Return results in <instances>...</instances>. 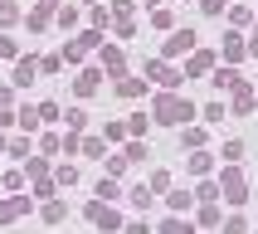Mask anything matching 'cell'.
Wrapping results in <instances>:
<instances>
[{
  "instance_id": "obj_1",
  "label": "cell",
  "mask_w": 258,
  "mask_h": 234,
  "mask_svg": "<svg viewBox=\"0 0 258 234\" xmlns=\"http://www.w3.org/2000/svg\"><path fill=\"white\" fill-rule=\"evenodd\" d=\"M195 117V102L180 98L175 88H166L156 102H151V122H161V127H180V122H190Z\"/></svg>"
},
{
  "instance_id": "obj_2",
  "label": "cell",
  "mask_w": 258,
  "mask_h": 234,
  "mask_svg": "<svg viewBox=\"0 0 258 234\" xmlns=\"http://www.w3.org/2000/svg\"><path fill=\"white\" fill-rule=\"evenodd\" d=\"M219 190H224V200H229V205H244V200H248L244 171H239V166H224V171H219Z\"/></svg>"
},
{
  "instance_id": "obj_3",
  "label": "cell",
  "mask_w": 258,
  "mask_h": 234,
  "mask_svg": "<svg viewBox=\"0 0 258 234\" xmlns=\"http://www.w3.org/2000/svg\"><path fill=\"white\" fill-rule=\"evenodd\" d=\"M98 44H102V34H98V29L78 34L73 44H63V64H83V58H88V49H98Z\"/></svg>"
},
{
  "instance_id": "obj_4",
  "label": "cell",
  "mask_w": 258,
  "mask_h": 234,
  "mask_svg": "<svg viewBox=\"0 0 258 234\" xmlns=\"http://www.w3.org/2000/svg\"><path fill=\"white\" fill-rule=\"evenodd\" d=\"M195 29H171V39L161 44V58H175V54H190V49H195Z\"/></svg>"
},
{
  "instance_id": "obj_5",
  "label": "cell",
  "mask_w": 258,
  "mask_h": 234,
  "mask_svg": "<svg viewBox=\"0 0 258 234\" xmlns=\"http://www.w3.org/2000/svg\"><path fill=\"white\" fill-rule=\"evenodd\" d=\"M88 219H93L98 229H122V215H117L107 200H88Z\"/></svg>"
},
{
  "instance_id": "obj_6",
  "label": "cell",
  "mask_w": 258,
  "mask_h": 234,
  "mask_svg": "<svg viewBox=\"0 0 258 234\" xmlns=\"http://www.w3.org/2000/svg\"><path fill=\"white\" fill-rule=\"evenodd\" d=\"M29 210H34V205H29L20 190H10V195L0 200V224H15V219H20V215H29Z\"/></svg>"
},
{
  "instance_id": "obj_7",
  "label": "cell",
  "mask_w": 258,
  "mask_h": 234,
  "mask_svg": "<svg viewBox=\"0 0 258 234\" xmlns=\"http://www.w3.org/2000/svg\"><path fill=\"white\" fill-rule=\"evenodd\" d=\"M146 78H156L161 88H180V73L171 69V58H156V64H146Z\"/></svg>"
},
{
  "instance_id": "obj_8",
  "label": "cell",
  "mask_w": 258,
  "mask_h": 234,
  "mask_svg": "<svg viewBox=\"0 0 258 234\" xmlns=\"http://www.w3.org/2000/svg\"><path fill=\"white\" fill-rule=\"evenodd\" d=\"M34 78H39V58H15V78H10V83L15 88H29Z\"/></svg>"
},
{
  "instance_id": "obj_9",
  "label": "cell",
  "mask_w": 258,
  "mask_h": 234,
  "mask_svg": "<svg viewBox=\"0 0 258 234\" xmlns=\"http://www.w3.org/2000/svg\"><path fill=\"white\" fill-rule=\"evenodd\" d=\"M166 205H171V215H185V210H195V190L171 186V190H166Z\"/></svg>"
},
{
  "instance_id": "obj_10",
  "label": "cell",
  "mask_w": 258,
  "mask_h": 234,
  "mask_svg": "<svg viewBox=\"0 0 258 234\" xmlns=\"http://www.w3.org/2000/svg\"><path fill=\"white\" fill-rule=\"evenodd\" d=\"M98 88H102V69H83V73H78V83H73V93H78V98H93Z\"/></svg>"
},
{
  "instance_id": "obj_11",
  "label": "cell",
  "mask_w": 258,
  "mask_h": 234,
  "mask_svg": "<svg viewBox=\"0 0 258 234\" xmlns=\"http://www.w3.org/2000/svg\"><path fill=\"white\" fill-rule=\"evenodd\" d=\"M102 73H112V78H127V58H122V49H102Z\"/></svg>"
},
{
  "instance_id": "obj_12",
  "label": "cell",
  "mask_w": 258,
  "mask_h": 234,
  "mask_svg": "<svg viewBox=\"0 0 258 234\" xmlns=\"http://www.w3.org/2000/svg\"><path fill=\"white\" fill-rule=\"evenodd\" d=\"M219 54L229 58V64H239V58L248 54V49H244V34H239V29H229V34H224V49H219Z\"/></svg>"
},
{
  "instance_id": "obj_13",
  "label": "cell",
  "mask_w": 258,
  "mask_h": 234,
  "mask_svg": "<svg viewBox=\"0 0 258 234\" xmlns=\"http://www.w3.org/2000/svg\"><path fill=\"white\" fill-rule=\"evenodd\" d=\"M215 88H219V93H239V88H248V83L234 69H215Z\"/></svg>"
},
{
  "instance_id": "obj_14",
  "label": "cell",
  "mask_w": 258,
  "mask_h": 234,
  "mask_svg": "<svg viewBox=\"0 0 258 234\" xmlns=\"http://www.w3.org/2000/svg\"><path fill=\"white\" fill-rule=\"evenodd\" d=\"M253 107H258V98L248 93V88H239V93H234V102H229V112H234V117H248Z\"/></svg>"
},
{
  "instance_id": "obj_15",
  "label": "cell",
  "mask_w": 258,
  "mask_h": 234,
  "mask_svg": "<svg viewBox=\"0 0 258 234\" xmlns=\"http://www.w3.org/2000/svg\"><path fill=\"white\" fill-rule=\"evenodd\" d=\"M210 69H215V54H210V49H190V73L200 78V73H210Z\"/></svg>"
},
{
  "instance_id": "obj_16",
  "label": "cell",
  "mask_w": 258,
  "mask_h": 234,
  "mask_svg": "<svg viewBox=\"0 0 258 234\" xmlns=\"http://www.w3.org/2000/svg\"><path fill=\"white\" fill-rule=\"evenodd\" d=\"M156 234H195V224L180 219V215H171V219H161V224H156Z\"/></svg>"
},
{
  "instance_id": "obj_17",
  "label": "cell",
  "mask_w": 258,
  "mask_h": 234,
  "mask_svg": "<svg viewBox=\"0 0 258 234\" xmlns=\"http://www.w3.org/2000/svg\"><path fill=\"white\" fill-rule=\"evenodd\" d=\"M25 20V10L15 5V0H0V29H10V25H20Z\"/></svg>"
},
{
  "instance_id": "obj_18",
  "label": "cell",
  "mask_w": 258,
  "mask_h": 234,
  "mask_svg": "<svg viewBox=\"0 0 258 234\" xmlns=\"http://www.w3.org/2000/svg\"><path fill=\"white\" fill-rule=\"evenodd\" d=\"M117 93H122V98H146V83L127 73V78H117Z\"/></svg>"
},
{
  "instance_id": "obj_19",
  "label": "cell",
  "mask_w": 258,
  "mask_h": 234,
  "mask_svg": "<svg viewBox=\"0 0 258 234\" xmlns=\"http://www.w3.org/2000/svg\"><path fill=\"white\" fill-rule=\"evenodd\" d=\"M122 127H127L132 137H146V132H151V112H132L127 122H122Z\"/></svg>"
},
{
  "instance_id": "obj_20",
  "label": "cell",
  "mask_w": 258,
  "mask_h": 234,
  "mask_svg": "<svg viewBox=\"0 0 258 234\" xmlns=\"http://www.w3.org/2000/svg\"><path fill=\"white\" fill-rule=\"evenodd\" d=\"M15 127H25V132H34V127H39V107H29V102H25V107H20V112H15Z\"/></svg>"
},
{
  "instance_id": "obj_21",
  "label": "cell",
  "mask_w": 258,
  "mask_h": 234,
  "mask_svg": "<svg viewBox=\"0 0 258 234\" xmlns=\"http://www.w3.org/2000/svg\"><path fill=\"white\" fill-rule=\"evenodd\" d=\"M210 161H215V156H210V151H190L185 171H190V176H205V171H210Z\"/></svg>"
},
{
  "instance_id": "obj_22",
  "label": "cell",
  "mask_w": 258,
  "mask_h": 234,
  "mask_svg": "<svg viewBox=\"0 0 258 234\" xmlns=\"http://www.w3.org/2000/svg\"><path fill=\"white\" fill-rule=\"evenodd\" d=\"M54 186H58V190L78 186V166H54Z\"/></svg>"
},
{
  "instance_id": "obj_23",
  "label": "cell",
  "mask_w": 258,
  "mask_h": 234,
  "mask_svg": "<svg viewBox=\"0 0 258 234\" xmlns=\"http://www.w3.org/2000/svg\"><path fill=\"white\" fill-rule=\"evenodd\" d=\"M58 122H63L69 132H83V127H88V112H83V107H69V112L58 117Z\"/></svg>"
},
{
  "instance_id": "obj_24",
  "label": "cell",
  "mask_w": 258,
  "mask_h": 234,
  "mask_svg": "<svg viewBox=\"0 0 258 234\" xmlns=\"http://www.w3.org/2000/svg\"><path fill=\"white\" fill-rule=\"evenodd\" d=\"M93 195H98V200H117V195H122V186H117L112 176H102V181H98V190H93Z\"/></svg>"
},
{
  "instance_id": "obj_25",
  "label": "cell",
  "mask_w": 258,
  "mask_h": 234,
  "mask_svg": "<svg viewBox=\"0 0 258 234\" xmlns=\"http://www.w3.org/2000/svg\"><path fill=\"white\" fill-rule=\"evenodd\" d=\"M151 195H156L151 186H132V190H127V200L137 205V210H146V205H151Z\"/></svg>"
},
{
  "instance_id": "obj_26",
  "label": "cell",
  "mask_w": 258,
  "mask_h": 234,
  "mask_svg": "<svg viewBox=\"0 0 258 234\" xmlns=\"http://www.w3.org/2000/svg\"><path fill=\"white\" fill-rule=\"evenodd\" d=\"M54 25L58 29H73V25H78V10H73V5H58V10H54Z\"/></svg>"
},
{
  "instance_id": "obj_27",
  "label": "cell",
  "mask_w": 258,
  "mask_h": 234,
  "mask_svg": "<svg viewBox=\"0 0 258 234\" xmlns=\"http://www.w3.org/2000/svg\"><path fill=\"white\" fill-rule=\"evenodd\" d=\"M39 215L49 219V224H58V219L69 215V205H63V200H49V205H44V210H39Z\"/></svg>"
},
{
  "instance_id": "obj_28",
  "label": "cell",
  "mask_w": 258,
  "mask_h": 234,
  "mask_svg": "<svg viewBox=\"0 0 258 234\" xmlns=\"http://www.w3.org/2000/svg\"><path fill=\"white\" fill-rule=\"evenodd\" d=\"M229 25H234V29L253 25V10H244V5H229Z\"/></svg>"
},
{
  "instance_id": "obj_29",
  "label": "cell",
  "mask_w": 258,
  "mask_h": 234,
  "mask_svg": "<svg viewBox=\"0 0 258 234\" xmlns=\"http://www.w3.org/2000/svg\"><path fill=\"white\" fill-rule=\"evenodd\" d=\"M25 29H29V34H39V29H49V15H44V10H29V15H25Z\"/></svg>"
},
{
  "instance_id": "obj_30",
  "label": "cell",
  "mask_w": 258,
  "mask_h": 234,
  "mask_svg": "<svg viewBox=\"0 0 258 234\" xmlns=\"http://www.w3.org/2000/svg\"><path fill=\"white\" fill-rule=\"evenodd\" d=\"M180 146H190V151H200V146H205V132H200V127H185V132H180Z\"/></svg>"
},
{
  "instance_id": "obj_31",
  "label": "cell",
  "mask_w": 258,
  "mask_h": 234,
  "mask_svg": "<svg viewBox=\"0 0 258 234\" xmlns=\"http://www.w3.org/2000/svg\"><path fill=\"white\" fill-rule=\"evenodd\" d=\"M5 151H10L15 161H25V156H29V137H10V142H5Z\"/></svg>"
},
{
  "instance_id": "obj_32",
  "label": "cell",
  "mask_w": 258,
  "mask_h": 234,
  "mask_svg": "<svg viewBox=\"0 0 258 234\" xmlns=\"http://www.w3.org/2000/svg\"><path fill=\"white\" fill-rule=\"evenodd\" d=\"M200 224H205V229L219 224V205H215V200H200Z\"/></svg>"
},
{
  "instance_id": "obj_33",
  "label": "cell",
  "mask_w": 258,
  "mask_h": 234,
  "mask_svg": "<svg viewBox=\"0 0 258 234\" xmlns=\"http://www.w3.org/2000/svg\"><path fill=\"white\" fill-rule=\"evenodd\" d=\"M39 151H44V156H54V151H63V137H58V132H49V137H39Z\"/></svg>"
},
{
  "instance_id": "obj_34",
  "label": "cell",
  "mask_w": 258,
  "mask_h": 234,
  "mask_svg": "<svg viewBox=\"0 0 258 234\" xmlns=\"http://www.w3.org/2000/svg\"><path fill=\"white\" fill-rule=\"evenodd\" d=\"M219 195V181H200V186H195V205L200 200H215Z\"/></svg>"
},
{
  "instance_id": "obj_35",
  "label": "cell",
  "mask_w": 258,
  "mask_h": 234,
  "mask_svg": "<svg viewBox=\"0 0 258 234\" xmlns=\"http://www.w3.org/2000/svg\"><path fill=\"white\" fill-rule=\"evenodd\" d=\"M127 166H132V161L122 156V151H112V156H107V176H122V171H127Z\"/></svg>"
},
{
  "instance_id": "obj_36",
  "label": "cell",
  "mask_w": 258,
  "mask_h": 234,
  "mask_svg": "<svg viewBox=\"0 0 258 234\" xmlns=\"http://www.w3.org/2000/svg\"><path fill=\"white\" fill-rule=\"evenodd\" d=\"M58 69H63V54H44L39 58V73H58Z\"/></svg>"
},
{
  "instance_id": "obj_37",
  "label": "cell",
  "mask_w": 258,
  "mask_h": 234,
  "mask_svg": "<svg viewBox=\"0 0 258 234\" xmlns=\"http://www.w3.org/2000/svg\"><path fill=\"white\" fill-rule=\"evenodd\" d=\"M224 117H229V112H224V102H210V107H205V122H215V127L224 122Z\"/></svg>"
},
{
  "instance_id": "obj_38",
  "label": "cell",
  "mask_w": 258,
  "mask_h": 234,
  "mask_svg": "<svg viewBox=\"0 0 258 234\" xmlns=\"http://www.w3.org/2000/svg\"><path fill=\"white\" fill-rule=\"evenodd\" d=\"M200 10H205V15H215V20H219V15L229 10V0H200Z\"/></svg>"
},
{
  "instance_id": "obj_39",
  "label": "cell",
  "mask_w": 258,
  "mask_h": 234,
  "mask_svg": "<svg viewBox=\"0 0 258 234\" xmlns=\"http://www.w3.org/2000/svg\"><path fill=\"white\" fill-rule=\"evenodd\" d=\"M0 58H20V49H15V39L0 29Z\"/></svg>"
},
{
  "instance_id": "obj_40",
  "label": "cell",
  "mask_w": 258,
  "mask_h": 234,
  "mask_svg": "<svg viewBox=\"0 0 258 234\" xmlns=\"http://www.w3.org/2000/svg\"><path fill=\"white\" fill-rule=\"evenodd\" d=\"M78 151H83V156H102V137H88V142H78Z\"/></svg>"
},
{
  "instance_id": "obj_41",
  "label": "cell",
  "mask_w": 258,
  "mask_h": 234,
  "mask_svg": "<svg viewBox=\"0 0 258 234\" xmlns=\"http://www.w3.org/2000/svg\"><path fill=\"white\" fill-rule=\"evenodd\" d=\"M122 234H151V224L146 219H122Z\"/></svg>"
},
{
  "instance_id": "obj_42",
  "label": "cell",
  "mask_w": 258,
  "mask_h": 234,
  "mask_svg": "<svg viewBox=\"0 0 258 234\" xmlns=\"http://www.w3.org/2000/svg\"><path fill=\"white\" fill-rule=\"evenodd\" d=\"M151 25H156V29H171V25H175V15H171V10H161V5H156V15H151Z\"/></svg>"
},
{
  "instance_id": "obj_43",
  "label": "cell",
  "mask_w": 258,
  "mask_h": 234,
  "mask_svg": "<svg viewBox=\"0 0 258 234\" xmlns=\"http://www.w3.org/2000/svg\"><path fill=\"white\" fill-rule=\"evenodd\" d=\"M58 117H63V112H58V102H39V122H58Z\"/></svg>"
},
{
  "instance_id": "obj_44",
  "label": "cell",
  "mask_w": 258,
  "mask_h": 234,
  "mask_svg": "<svg viewBox=\"0 0 258 234\" xmlns=\"http://www.w3.org/2000/svg\"><path fill=\"white\" fill-rule=\"evenodd\" d=\"M93 25H98V29H107V25H112V10H102V5H93Z\"/></svg>"
},
{
  "instance_id": "obj_45",
  "label": "cell",
  "mask_w": 258,
  "mask_h": 234,
  "mask_svg": "<svg viewBox=\"0 0 258 234\" xmlns=\"http://www.w3.org/2000/svg\"><path fill=\"white\" fill-rule=\"evenodd\" d=\"M54 190H58L54 181H44V176H39V186H34V195H39V200H54Z\"/></svg>"
},
{
  "instance_id": "obj_46",
  "label": "cell",
  "mask_w": 258,
  "mask_h": 234,
  "mask_svg": "<svg viewBox=\"0 0 258 234\" xmlns=\"http://www.w3.org/2000/svg\"><path fill=\"white\" fill-rule=\"evenodd\" d=\"M112 20H132V0H112Z\"/></svg>"
},
{
  "instance_id": "obj_47",
  "label": "cell",
  "mask_w": 258,
  "mask_h": 234,
  "mask_svg": "<svg viewBox=\"0 0 258 234\" xmlns=\"http://www.w3.org/2000/svg\"><path fill=\"white\" fill-rule=\"evenodd\" d=\"M224 234H248V224H244V215H234V219H224Z\"/></svg>"
},
{
  "instance_id": "obj_48",
  "label": "cell",
  "mask_w": 258,
  "mask_h": 234,
  "mask_svg": "<svg viewBox=\"0 0 258 234\" xmlns=\"http://www.w3.org/2000/svg\"><path fill=\"white\" fill-rule=\"evenodd\" d=\"M151 190H161V195H166V190H171V176H166V171H156V176H151Z\"/></svg>"
},
{
  "instance_id": "obj_49",
  "label": "cell",
  "mask_w": 258,
  "mask_h": 234,
  "mask_svg": "<svg viewBox=\"0 0 258 234\" xmlns=\"http://www.w3.org/2000/svg\"><path fill=\"white\" fill-rule=\"evenodd\" d=\"M244 156V142H224V161H239Z\"/></svg>"
},
{
  "instance_id": "obj_50",
  "label": "cell",
  "mask_w": 258,
  "mask_h": 234,
  "mask_svg": "<svg viewBox=\"0 0 258 234\" xmlns=\"http://www.w3.org/2000/svg\"><path fill=\"white\" fill-rule=\"evenodd\" d=\"M44 171H49V161H44V156L39 161H25V176H44Z\"/></svg>"
},
{
  "instance_id": "obj_51",
  "label": "cell",
  "mask_w": 258,
  "mask_h": 234,
  "mask_svg": "<svg viewBox=\"0 0 258 234\" xmlns=\"http://www.w3.org/2000/svg\"><path fill=\"white\" fill-rule=\"evenodd\" d=\"M244 49H248V54H258V20H253V29H248V39H244Z\"/></svg>"
},
{
  "instance_id": "obj_52",
  "label": "cell",
  "mask_w": 258,
  "mask_h": 234,
  "mask_svg": "<svg viewBox=\"0 0 258 234\" xmlns=\"http://www.w3.org/2000/svg\"><path fill=\"white\" fill-rule=\"evenodd\" d=\"M10 98H15V88H0V107H10Z\"/></svg>"
},
{
  "instance_id": "obj_53",
  "label": "cell",
  "mask_w": 258,
  "mask_h": 234,
  "mask_svg": "<svg viewBox=\"0 0 258 234\" xmlns=\"http://www.w3.org/2000/svg\"><path fill=\"white\" fill-rule=\"evenodd\" d=\"M39 10H44V15H54V10H58V0H39Z\"/></svg>"
},
{
  "instance_id": "obj_54",
  "label": "cell",
  "mask_w": 258,
  "mask_h": 234,
  "mask_svg": "<svg viewBox=\"0 0 258 234\" xmlns=\"http://www.w3.org/2000/svg\"><path fill=\"white\" fill-rule=\"evenodd\" d=\"M0 151H5V137H0Z\"/></svg>"
},
{
  "instance_id": "obj_55",
  "label": "cell",
  "mask_w": 258,
  "mask_h": 234,
  "mask_svg": "<svg viewBox=\"0 0 258 234\" xmlns=\"http://www.w3.org/2000/svg\"><path fill=\"white\" fill-rule=\"evenodd\" d=\"M253 98H258V93H253Z\"/></svg>"
}]
</instances>
